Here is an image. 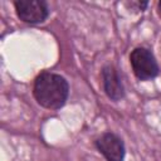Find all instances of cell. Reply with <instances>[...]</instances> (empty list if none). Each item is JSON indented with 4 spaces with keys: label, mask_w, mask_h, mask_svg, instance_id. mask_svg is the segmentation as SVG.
<instances>
[{
    "label": "cell",
    "mask_w": 161,
    "mask_h": 161,
    "mask_svg": "<svg viewBox=\"0 0 161 161\" xmlns=\"http://www.w3.org/2000/svg\"><path fill=\"white\" fill-rule=\"evenodd\" d=\"M157 10H158V15L161 16V1H158V5H157Z\"/></svg>",
    "instance_id": "7"
},
{
    "label": "cell",
    "mask_w": 161,
    "mask_h": 161,
    "mask_svg": "<svg viewBox=\"0 0 161 161\" xmlns=\"http://www.w3.org/2000/svg\"><path fill=\"white\" fill-rule=\"evenodd\" d=\"M130 64L137 79L148 80L158 75L160 68L151 50L143 47L135 48L130 54Z\"/></svg>",
    "instance_id": "2"
},
{
    "label": "cell",
    "mask_w": 161,
    "mask_h": 161,
    "mask_svg": "<svg viewBox=\"0 0 161 161\" xmlns=\"http://www.w3.org/2000/svg\"><path fill=\"white\" fill-rule=\"evenodd\" d=\"M97 150L107 161H123L126 147L123 140L113 132H104L96 140Z\"/></svg>",
    "instance_id": "4"
},
{
    "label": "cell",
    "mask_w": 161,
    "mask_h": 161,
    "mask_svg": "<svg viewBox=\"0 0 161 161\" xmlns=\"http://www.w3.org/2000/svg\"><path fill=\"white\" fill-rule=\"evenodd\" d=\"M18 18L28 24L44 23L49 16V5L44 0H16L14 3Z\"/></svg>",
    "instance_id": "3"
},
{
    "label": "cell",
    "mask_w": 161,
    "mask_h": 161,
    "mask_svg": "<svg viewBox=\"0 0 161 161\" xmlns=\"http://www.w3.org/2000/svg\"><path fill=\"white\" fill-rule=\"evenodd\" d=\"M33 94L42 107L48 109H59L68 99L69 84L60 74L43 72L34 80Z\"/></svg>",
    "instance_id": "1"
},
{
    "label": "cell",
    "mask_w": 161,
    "mask_h": 161,
    "mask_svg": "<svg viewBox=\"0 0 161 161\" xmlns=\"http://www.w3.org/2000/svg\"><path fill=\"white\" fill-rule=\"evenodd\" d=\"M127 5H128L130 8H135V10L143 11V10L147 8L148 3H147V1H131V3H127Z\"/></svg>",
    "instance_id": "6"
},
{
    "label": "cell",
    "mask_w": 161,
    "mask_h": 161,
    "mask_svg": "<svg viewBox=\"0 0 161 161\" xmlns=\"http://www.w3.org/2000/svg\"><path fill=\"white\" fill-rule=\"evenodd\" d=\"M101 75L106 96L114 102L121 101L126 96V91L117 69L113 65H104L101 70Z\"/></svg>",
    "instance_id": "5"
}]
</instances>
